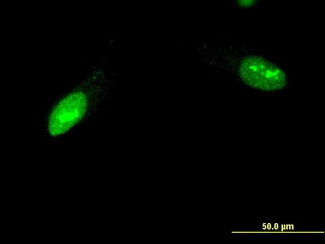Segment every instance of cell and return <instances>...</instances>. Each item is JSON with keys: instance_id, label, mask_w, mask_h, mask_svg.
<instances>
[{"instance_id": "obj_1", "label": "cell", "mask_w": 325, "mask_h": 244, "mask_svg": "<svg viewBox=\"0 0 325 244\" xmlns=\"http://www.w3.org/2000/svg\"><path fill=\"white\" fill-rule=\"evenodd\" d=\"M242 79L251 87L263 91H274L284 88L286 78L274 64L259 56L245 59L240 66Z\"/></svg>"}, {"instance_id": "obj_2", "label": "cell", "mask_w": 325, "mask_h": 244, "mask_svg": "<svg viewBox=\"0 0 325 244\" xmlns=\"http://www.w3.org/2000/svg\"><path fill=\"white\" fill-rule=\"evenodd\" d=\"M238 2L240 4V6L242 7L253 6L256 3V1L254 0H240Z\"/></svg>"}]
</instances>
